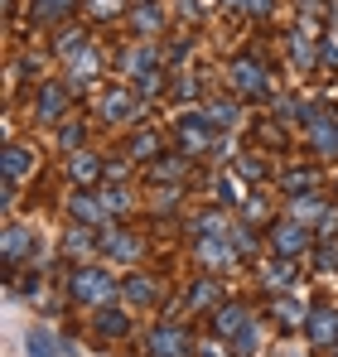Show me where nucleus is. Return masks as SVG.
I'll use <instances>...</instances> for the list:
<instances>
[{
    "instance_id": "1",
    "label": "nucleus",
    "mask_w": 338,
    "mask_h": 357,
    "mask_svg": "<svg viewBox=\"0 0 338 357\" xmlns=\"http://www.w3.org/2000/svg\"><path fill=\"white\" fill-rule=\"evenodd\" d=\"M68 295L78 299L82 309H102V304H112L116 280H112V271H102V266H78L73 280H68Z\"/></svg>"
},
{
    "instance_id": "2",
    "label": "nucleus",
    "mask_w": 338,
    "mask_h": 357,
    "mask_svg": "<svg viewBox=\"0 0 338 357\" xmlns=\"http://www.w3.org/2000/svg\"><path fill=\"white\" fill-rule=\"evenodd\" d=\"M227 77L242 97H271V82H266V68L256 59H232L227 63Z\"/></svg>"
},
{
    "instance_id": "3",
    "label": "nucleus",
    "mask_w": 338,
    "mask_h": 357,
    "mask_svg": "<svg viewBox=\"0 0 338 357\" xmlns=\"http://www.w3.org/2000/svg\"><path fill=\"white\" fill-rule=\"evenodd\" d=\"M126 73L135 77V92H145V97H155L160 92V59H155V49H131L126 54Z\"/></svg>"
},
{
    "instance_id": "4",
    "label": "nucleus",
    "mask_w": 338,
    "mask_h": 357,
    "mask_svg": "<svg viewBox=\"0 0 338 357\" xmlns=\"http://www.w3.org/2000/svg\"><path fill=\"white\" fill-rule=\"evenodd\" d=\"M145 348H150V357H193V338H189L184 328L165 324V328H150Z\"/></svg>"
},
{
    "instance_id": "5",
    "label": "nucleus",
    "mask_w": 338,
    "mask_h": 357,
    "mask_svg": "<svg viewBox=\"0 0 338 357\" xmlns=\"http://www.w3.org/2000/svg\"><path fill=\"white\" fill-rule=\"evenodd\" d=\"M68 102H73V82H44V87H39V102H34V116L39 121H63L68 116Z\"/></svg>"
},
{
    "instance_id": "6",
    "label": "nucleus",
    "mask_w": 338,
    "mask_h": 357,
    "mask_svg": "<svg viewBox=\"0 0 338 357\" xmlns=\"http://www.w3.org/2000/svg\"><path fill=\"white\" fill-rule=\"evenodd\" d=\"M193 256H198L203 266L223 271V266H232L242 251H237V241H232V237H193Z\"/></svg>"
},
{
    "instance_id": "7",
    "label": "nucleus",
    "mask_w": 338,
    "mask_h": 357,
    "mask_svg": "<svg viewBox=\"0 0 338 357\" xmlns=\"http://www.w3.org/2000/svg\"><path fill=\"white\" fill-rule=\"evenodd\" d=\"M304 338L314 343V348H334L338 343V309H309V319H304Z\"/></svg>"
},
{
    "instance_id": "8",
    "label": "nucleus",
    "mask_w": 338,
    "mask_h": 357,
    "mask_svg": "<svg viewBox=\"0 0 338 357\" xmlns=\"http://www.w3.org/2000/svg\"><path fill=\"white\" fill-rule=\"evenodd\" d=\"M304 126H309L319 155H338V116H334V112H309Z\"/></svg>"
},
{
    "instance_id": "9",
    "label": "nucleus",
    "mask_w": 338,
    "mask_h": 357,
    "mask_svg": "<svg viewBox=\"0 0 338 357\" xmlns=\"http://www.w3.org/2000/svg\"><path fill=\"white\" fill-rule=\"evenodd\" d=\"M271 241H276V251H281V256H304V246H309V227H304V222H295V218H285V222H276Z\"/></svg>"
},
{
    "instance_id": "10",
    "label": "nucleus",
    "mask_w": 338,
    "mask_h": 357,
    "mask_svg": "<svg viewBox=\"0 0 338 357\" xmlns=\"http://www.w3.org/2000/svg\"><path fill=\"white\" fill-rule=\"evenodd\" d=\"M179 145H184V155H203L213 145V126L203 116H184L179 121Z\"/></svg>"
},
{
    "instance_id": "11",
    "label": "nucleus",
    "mask_w": 338,
    "mask_h": 357,
    "mask_svg": "<svg viewBox=\"0 0 338 357\" xmlns=\"http://www.w3.org/2000/svg\"><path fill=\"white\" fill-rule=\"evenodd\" d=\"M34 169V155L24 150V145H10L5 150V203H15V183Z\"/></svg>"
},
{
    "instance_id": "12",
    "label": "nucleus",
    "mask_w": 338,
    "mask_h": 357,
    "mask_svg": "<svg viewBox=\"0 0 338 357\" xmlns=\"http://www.w3.org/2000/svg\"><path fill=\"white\" fill-rule=\"evenodd\" d=\"M97 112H102V121H135L140 116V102H135L131 92L116 87V92H107V97L97 102Z\"/></svg>"
},
{
    "instance_id": "13",
    "label": "nucleus",
    "mask_w": 338,
    "mask_h": 357,
    "mask_svg": "<svg viewBox=\"0 0 338 357\" xmlns=\"http://www.w3.org/2000/svg\"><path fill=\"white\" fill-rule=\"evenodd\" d=\"M247 324H251V319H247L242 304H218V309H213V333H218V338H237Z\"/></svg>"
},
{
    "instance_id": "14",
    "label": "nucleus",
    "mask_w": 338,
    "mask_h": 357,
    "mask_svg": "<svg viewBox=\"0 0 338 357\" xmlns=\"http://www.w3.org/2000/svg\"><path fill=\"white\" fill-rule=\"evenodd\" d=\"M97 246H102L112 261H135V256H140V241L131 237V232H102Z\"/></svg>"
},
{
    "instance_id": "15",
    "label": "nucleus",
    "mask_w": 338,
    "mask_h": 357,
    "mask_svg": "<svg viewBox=\"0 0 338 357\" xmlns=\"http://www.w3.org/2000/svg\"><path fill=\"white\" fill-rule=\"evenodd\" d=\"M29 241H34V237H29L20 222H10V227H5V266H10V271L29 256Z\"/></svg>"
},
{
    "instance_id": "16",
    "label": "nucleus",
    "mask_w": 338,
    "mask_h": 357,
    "mask_svg": "<svg viewBox=\"0 0 338 357\" xmlns=\"http://www.w3.org/2000/svg\"><path fill=\"white\" fill-rule=\"evenodd\" d=\"M68 208H73V218H78V222H102V218H107V203H102V198H92V193H73V198H68Z\"/></svg>"
},
{
    "instance_id": "17",
    "label": "nucleus",
    "mask_w": 338,
    "mask_h": 357,
    "mask_svg": "<svg viewBox=\"0 0 338 357\" xmlns=\"http://www.w3.org/2000/svg\"><path fill=\"white\" fill-rule=\"evenodd\" d=\"M121 295H126V304L145 309V304H150V299L160 295V290H155V280H150V275H131V280L121 285Z\"/></svg>"
},
{
    "instance_id": "18",
    "label": "nucleus",
    "mask_w": 338,
    "mask_h": 357,
    "mask_svg": "<svg viewBox=\"0 0 338 357\" xmlns=\"http://www.w3.org/2000/svg\"><path fill=\"white\" fill-rule=\"evenodd\" d=\"M97 333H102V338H126V333H131V319H126L121 309H107V304H102V309H97Z\"/></svg>"
},
{
    "instance_id": "19",
    "label": "nucleus",
    "mask_w": 338,
    "mask_h": 357,
    "mask_svg": "<svg viewBox=\"0 0 338 357\" xmlns=\"http://www.w3.org/2000/svg\"><path fill=\"white\" fill-rule=\"evenodd\" d=\"M261 285H271V290H285V285H295V256H281V261H271V266L261 271Z\"/></svg>"
},
{
    "instance_id": "20",
    "label": "nucleus",
    "mask_w": 338,
    "mask_h": 357,
    "mask_svg": "<svg viewBox=\"0 0 338 357\" xmlns=\"http://www.w3.org/2000/svg\"><path fill=\"white\" fill-rule=\"evenodd\" d=\"M304 319H309V309H304L300 299H290V295L276 299V324H281V328H304Z\"/></svg>"
},
{
    "instance_id": "21",
    "label": "nucleus",
    "mask_w": 338,
    "mask_h": 357,
    "mask_svg": "<svg viewBox=\"0 0 338 357\" xmlns=\"http://www.w3.org/2000/svg\"><path fill=\"white\" fill-rule=\"evenodd\" d=\"M324 213H329V208H324L314 193H304V198H290V218H295V222H304V227H309V222H319Z\"/></svg>"
},
{
    "instance_id": "22",
    "label": "nucleus",
    "mask_w": 338,
    "mask_h": 357,
    "mask_svg": "<svg viewBox=\"0 0 338 357\" xmlns=\"http://www.w3.org/2000/svg\"><path fill=\"white\" fill-rule=\"evenodd\" d=\"M281 188L290 193V198H304V193L319 188V174H314V169H290V174L281 178Z\"/></svg>"
},
{
    "instance_id": "23",
    "label": "nucleus",
    "mask_w": 338,
    "mask_h": 357,
    "mask_svg": "<svg viewBox=\"0 0 338 357\" xmlns=\"http://www.w3.org/2000/svg\"><path fill=\"white\" fill-rule=\"evenodd\" d=\"M126 155H131V160H155V155H160V135H155V130H135L131 145H126Z\"/></svg>"
},
{
    "instance_id": "24",
    "label": "nucleus",
    "mask_w": 338,
    "mask_h": 357,
    "mask_svg": "<svg viewBox=\"0 0 338 357\" xmlns=\"http://www.w3.org/2000/svg\"><path fill=\"white\" fill-rule=\"evenodd\" d=\"M227 232H232V222L223 213H198L193 218V237H227Z\"/></svg>"
},
{
    "instance_id": "25",
    "label": "nucleus",
    "mask_w": 338,
    "mask_h": 357,
    "mask_svg": "<svg viewBox=\"0 0 338 357\" xmlns=\"http://www.w3.org/2000/svg\"><path fill=\"white\" fill-rule=\"evenodd\" d=\"M97 68H102V59H97L92 49H87V54H78V59L68 63V73H73V82H78V87H82V82H92V77H97Z\"/></svg>"
},
{
    "instance_id": "26",
    "label": "nucleus",
    "mask_w": 338,
    "mask_h": 357,
    "mask_svg": "<svg viewBox=\"0 0 338 357\" xmlns=\"http://www.w3.org/2000/svg\"><path fill=\"white\" fill-rule=\"evenodd\" d=\"M131 24H135V34H155V29L165 24V15H160V5H135Z\"/></svg>"
},
{
    "instance_id": "27",
    "label": "nucleus",
    "mask_w": 338,
    "mask_h": 357,
    "mask_svg": "<svg viewBox=\"0 0 338 357\" xmlns=\"http://www.w3.org/2000/svg\"><path fill=\"white\" fill-rule=\"evenodd\" d=\"M54 49H58V59H63V63H73L78 54H87V34L68 29V34H58V44H54Z\"/></svg>"
},
{
    "instance_id": "28",
    "label": "nucleus",
    "mask_w": 338,
    "mask_h": 357,
    "mask_svg": "<svg viewBox=\"0 0 338 357\" xmlns=\"http://www.w3.org/2000/svg\"><path fill=\"white\" fill-rule=\"evenodd\" d=\"M97 174H102V160L87 155V150H78V155H73V178H78V183H92Z\"/></svg>"
},
{
    "instance_id": "29",
    "label": "nucleus",
    "mask_w": 338,
    "mask_h": 357,
    "mask_svg": "<svg viewBox=\"0 0 338 357\" xmlns=\"http://www.w3.org/2000/svg\"><path fill=\"white\" fill-rule=\"evenodd\" d=\"M203 121H208L213 130H232V126H237V107H232V102H213V107L203 112Z\"/></svg>"
},
{
    "instance_id": "30",
    "label": "nucleus",
    "mask_w": 338,
    "mask_h": 357,
    "mask_svg": "<svg viewBox=\"0 0 338 357\" xmlns=\"http://www.w3.org/2000/svg\"><path fill=\"white\" fill-rule=\"evenodd\" d=\"M184 304L189 309H203V304H218V280H198L189 295H184Z\"/></svg>"
},
{
    "instance_id": "31",
    "label": "nucleus",
    "mask_w": 338,
    "mask_h": 357,
    "mask_svg": "<svg viewBox=\"0 0 338 357\" xmlns=\"http://www.w3.org/2000/svg\"><path fill=\"white\" fill-rule=\"evenodd\" d=\"M73 10V0H34V20L39 24H49V20H63Z\"/></svg>"
},
{
    "instance_id": "32",
    "label": "nucleus",
    "mask_w": 338,
    "mask_h": 357,
    "mask_svg": "<svg viewBox=\"0 0 338 357\" xmlns=\"http://www.w3.org/2000/svg\"><path fill=\"white\" fill-rule=\"evenodd\" d=\"M290 59H295V63H304V68L314 63V39H309L304 29H300V34H290Z\"/></svg>"
},
{
    "instance_id": "33",
    "label": "nucleus",
    "mask_w": 338,
    "mask_h": 357,
    "mask_svg": "<svg viewBox=\"0 0 338 357\" xmlns=\"http://www.w3.org/2000/svg\"><path fill=\"white\" fill-rule=\"evenodd\" d=\"M82 140H87V130H82V126H78V121H68V126H63V130H58V145H63V150H73V155H78V150H82Z\"/></svg>"
},
{
    "instance_id": "34",
    "label": "nucleus",
    "mask_w": 338,
    "mask_h": 357,
    "mask_svg": "<svg viewBox=\"0 0 338 357\" xmlns=\"http://www.w3.org/2000/svg\"><path fill=\"white\" fill-rule=\"evenodd\" d=\"M29 357H58L54 338H49V328H34V333H29Z\"/></svg>"
},
{
    "instance_id": "35",
    "label": "nucleus",
    "mask_w": 338,
    "mask_h": 357,
    "mask_svg": "<svg viewBox=\"0 0 338 357\" xmlns=\"http://www.w3.org/2000/svg\"><path fill=\"white\" fill-rule=\"evenodd\" d=\"M87 246H92V237H87V227H73V232L63 237V251H68V256H82Z\"/></svg>"
},
{
    "instance_id": "36",
    "label": "nucleus",
    "mask_w": 338,
    "mask_h": 357,
    "mask_svg": "<svg viewBox=\"0 0 338 357\" xmlns=\"http://www.w3.org/2000/svg\"><path fill=\"white\" fill-rule=\"evenodd\" d=\"M213 193H218L223 203H242V188H237V178H232V174L213 178Z\"/></svg>"
},
{
    "instance_id": "37",
    "label": "nucleus",
    "mask_w": 338,
    "mask_h": 357,
    "mask_svg": "<svg viewBox=\"0 0 338 357\" xmlns=\"http://www.w3.org/2000/svg\"><path fill=\"white\" fill-rule=\"evenodd\" d=\"M256 343H261V333H256V324H247V328H242V333H237V338H232V348H237V353H256Z\"/></svg>"
},
{
    "instance_id": "38",
    "label": "nucleus",
    "mask_w": 338,
    "mask_h": 357,
    "mask_svg": "<svg viewBox=\"0 0 338 357\" xmlns=\"http://www.w3.org/2000/svg\"><path fill=\"white\" fill-rule=\"evenodd\" d=\"M102 203H107V213H126V208H131V193L116 183V188H107V193H102Z\"/></svg>"
},
{
    "instance_id": "39",
    "label": "nucleus",
    "mask_w": 338,
    "mask_h": 357,
    "mask_svg": "<svg viewBox=\"0 0 338 357\" xmlns=\"http://www.w3.org/2000/svg\"><path fill=\"white\" fill-rule=\"evenodd\" d=\"M184 169H189V155H184V160H160L150 174H155V178H179Z\"/></svg>"
},
{
    "instance_id": "40",
    "label": "nucleus",
    "mask_w": 338,
    "mask_h": 357,
    "mask_svg": "<svg viewBox=\"0 0 338 357\" xmlns=\"http://www.w3.org/2000/svg\"><path fill=\"white\" fill-rule=\"evenodd\" d=\"M314 266H319V271H338V246L334 241H324V246L314 251Z\"/></svg>"
},
{
    "instance_id": "41",
    "label": "nucleus",
    "mask_w": 338,
    "mask_h": 357,
    "mask_svg": "<svg viewBox=\"0 0 338 357\" xmlns=\"http://www.w3.org/2000/svg\"><path fill=\"white\" fill-rule=\"evenodd\" d=\"M314 232H319L324 241H334V237H338V213H334V208H329V213H324V218L314 222Z\"/></svg>"
},
{
    "instance_id": "42",
    "label": "nucleus",
    "mask_w": 338,
    "mask_h": 357,
    "mask_svg": "<svg viewBox=\"0 0 338 357\" xmlns=\"http://www.w3.org/2000/svg\"><path fill=\"white\" fill-rule=\"evenodd\" d=\"M87 10H92L97 20H112L116 10H121V0H87Z\"/></svg>"
},
{
    "instance_id": "43",
    "label": "nucleus",
    "mask_w": 338,
    "mask_h": 357,
    "mask_svg": "<svg viewBox=\"0 0 338 357\" xmlns=\"http://www.w3.org/2000/svg\"><path fill=\"white\" fill-rule=\"evenodd\" d=\"M232 241H237V251L247 256L251 246H256V237H251V227H232Z\"/></svg>"
},
{
    "instance_id": "44",
    "label": "nucleus",
    "mask_w": 338,
    "mask_h": 357,
    "mask_svg": "<svg viewBox=\"0 0 338 357\" xmlns=\"http://www.w3.org/2000/svg\"><path fill=\"white\" fill-rule=\"evenodd\" d=\"M179 10H184V15H193V20H203V15H208V5H203V0H179Z\"/></svg>"
},
{
    "instance_id": "45",
    "label": "nucleus",
    "mask_w": 338,
    "mask_h": 357,
    "mask_svg": "<svg viewBox=\"0 0 338 357\" xmlns=\"http://www.w3.org/2000/svg\"><path fill=\"white\" fill-rule=\"evenodd\" d=\"M242 5H247L251 15H271V10H276V0H242Z\"/></svg>"
},
{
    "instance_id": "46",
    "label": "nucleus",
    "mask_w": 338,
    "mask_h": 357,
    "mask_svg": "<svg viewBox=\"0 0 338 357\" xmlns=\"http://www.w3.org/2000/svg\"><path fill=\"white\" fill-rule=\"evenodd\" d=\"M237 169H242V174H247V178H261V160H242Z\"/></svg>"
},
{
    "instance_id": "47",
    "label": "nucleus",
    "mask_w": 338,
    "mask_h": 357,
    "mask_svg": "<svg viewBox=\"0 0 338 357\" xmlns=\"http://www.w3.org/2000/svg\"><path fill=\"white\" fill-rule=\"evenodd\" d=\"M208 357H227V353H218V343H213V348H208Z\"/></svg>"
},
{
    "instance_id": "48",
    "label": "nucleus",
    "mask_w": 338,
    "mask_h": 357,
    "mask_svg": "<svg viewBox=\"0 0 338 357\" xmlns=\"http://www.w3.org/2000/svg\"><path fill=\"white\" fill-rule=\"evenodd\" d=\"M300 5H319V0H300Z\"/></svg>"
},
{
    "instance_id": "49",
    "label": "nucleus",
    "mask_w": 338,
    "mask_h": 357,
    "mask_svg": "<svg viewBox=\"0 0 338 357\" xmlns=\"http://www.w3.org/2000/svg\"><path fill=\"white\" fill-rule=\"evenodd\" d=\"M223 5H242V0H223Z\"/></svg>"
}]
</instances>
